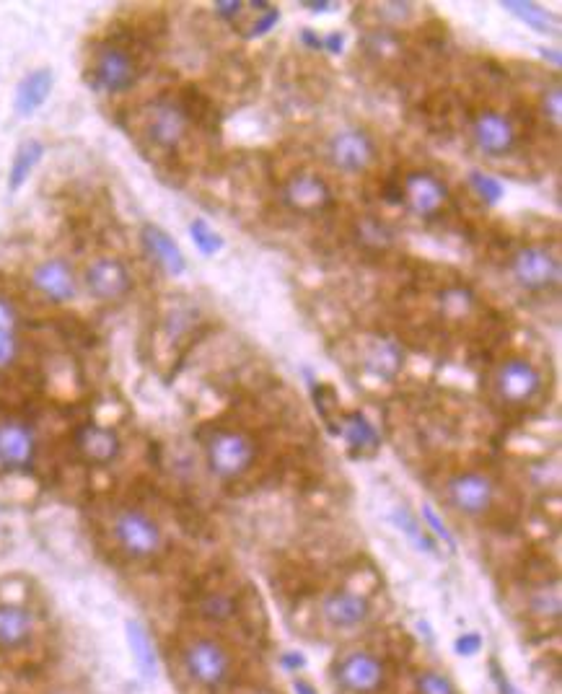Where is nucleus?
<instances>
[{
	"label": "nucleus",
	"instance_id": "obj_26",
	"mask_svg": "<svg viewBox=\"0 0 562 694\" xmlns=\"http://www.w3.org/2000/svg\"><path fill=\"white\" fill-rule=\"evenodd\" d=\"M503 11H508L511 16H516L518 21H524L526 26H531L534 32L539 34H552L555 37L560 32V24H557V16L547 8L531 3V0H503L500 3Z\"/></svg>",
	"mask_w": 562,
	"mask_h": 694
},
{
	"label": "nucleus",
	"instance_id": "obj_12",
	"mask_svg": "<svg viewBox=\"0 0 562 694\" xmlns=\"http://www.w3.org/2000/svg\"><path fill=\"white\" fill-rule=\"evenodd\" d=\"M187 127H190V122H187L177 101H156L148 109L146 135L161 151H177L179 143L187 135Z\"/></svg>",
	"mask_w": 562,
	"mask_h": 694
},
{
	"label": "nucleus",
	"instance_id": "obj_32",
	"mask_svg": "<svg viewBox=\"0 0 562 694\" xmlns=\"http://www.w3.org/2000/svg\"><path fill=\"white\" fill-rule=\"evenodd\" d=\"M280 21V11L272 3H267L265 8H259L257 16H254L252 21H249L247 26H241V34L247 39H257V37H265L267 32H272V26Z\"/></svg>",
	"mask_w": 562,
	"mask_h": 694
},
{
	"label": "nucleus",
	"instance_id": "obj_47",
	"mask_svg": "<svg viewBox=\"0 0 562 694\" xmlns=\"http://www.w3.org/2000/svg\"><path fill=\"white\" fill-rule=\"evenodd\" d=\"M293 689H296V694H319L316 692V687L311 682H306V679H293Z\"/></svg>",
	"mask_w": 562,
	"mask_h": 694
},
{
	"label": "nucleus",
	"instance_id": "obj_38",
	"mask_svg": "<svg viewBox=\"0 0 562 694\" xmlns=\"http://www.w3.org/2000/svg\"><path fill=\"white\" fill-rule=\"evenodd\" d=\"M19 355V342L13 332H0V371H6Z\"/></svg>",
	"mask_w": 562,
	"mask_h": 694
},
{
	"label": "nucleus",
	"instance_id": "obj_22",
	"mask_svg": "<svg viewBox=\"0 0 562 694\" xmlns=\"http://www.w3.org/2000/svg\"><path fill=\"white\" fill-rule=\"evenodd\" d=\"M52 86H55V76H52L50 68H37L32 70L29 76L21 78L19 89H16V99H13L16 114L32 117V114L50 99Z\"/></svg>",
	"mask_w": 562,
	"mask_h": 694
},
{
	"label": "nucleus",
	"instance_id": "obj_39",
	"mask_svg": "<svg viewBox=\"0 0 562 694\" xmlns=\"http://www.w3.org/2000/svg\"><path fill=\"white\" fill-rule=\"evenodd\" d=\"M542 109H544V117H550L552 122H560V114H562V94H560V86H552L550 91H544V99H542Z\"/></svg>",
	"mask_w": 562,
	"mask_h": 694
},
{
	"label": "nucleus",
	"instance_id": "obj_31",
	"mask_svg": "<svg viewBox=\"0 0 562 694\" xmlns=\"http://www.w3.org/2000/svg\"><path fill=\"white\" fill-rule=\"evenodd\" d=\"M197 609H200V617H205L208 622H228L236 614V604L228 594L203 596Z\"/></svg>",
	"mask_w": 562,
	"mask_h": 694
},
{
	"label": "nucleus",
	"instance_id": "obj_27",
	"mask_svg": "<svg viewBox=\"0 0 562 694\" xmlns=\"http://www.w3.org/2000/svg\"><path fill=\"white\" fill-rule=\"evenodd\" d=\"M42 156H45V146H42L39 140H24L19 146V151H16V156H13L11 171H8V190L19 192L26 179H29V174L37 169Z\"/></svg>",
	"mask_w": 562,
	"mask_h": 694
},
{
	"label": "nucleus",
	"instance_id": "obj_11",
	"mask_svg": "<svg viewBox=\"0 0 562 694\" xmlns=\"http://www.w3.org/2000/svg\"><path fill=\"white\" fill-rule=\"evenodd\" d=\"M472 138L485 156H506L516 148L518 133L508 114L495 109H482L472 120Z\"/></svg>",
	"mask_w": 562,
	"mask_h": 694
},
{
	"label": "nucleus",
	"instance_id": "obj_17",
	"mask_svg": "<svg viewBox=\"0 0 562 694\" xmlns=\"http://www.w3.org/2000/svg\"><path fill=\"white\" fill-rule=\"evenodd\" d=\"M76 448L83 461H89L94 467H107L120 456L122 441L107 425L86 423L76 430Z\"/></svg>",
	"mask_w": 562,
	"mask_h": 694
},
{
	"label": "nucleus",
	"instance_id": "obj_9",
	"mask_svg": "<svg viewBox=\"0 0 562 694\" xmlns=\"http://www.w3.org/2000/svg\"><path fill=\"white\" fill-rule=\"evenodd\" d=\"M283 202L293 213L322 215L335 205L332 187L314 171H296L283 184Z\"/></svg>",
	"mask_w": 562,
	"mask_h": 694
},
{
	"label": "nucleus",
	"instance_id": "obj_48",
	"mask_svg": "<svg viewBox=\"0 0 562 694\" xmlns=\"http://www.w3.org/2000/svg\"><path fill=\"white\" fill-rule=\"evenodd\" d=\"M539 52H542V57H544V60H547V57H550L552 63H555V65H560V55H557V50H547V47H539Z\"/></svg>",
	"mask_w": 562,
	"mask_h": 694
},
{
	"label": "nucleus",
	"instance_id": "obj_19",
	"mask_svg": "<svg viewBox=\"0 0 562 694\" xmlns=\"http://www.w3.org/2000/svg\"><path fill=\"white\" fill-rule=\"evenodd\" d=\"M32 283L39 293L55 303H65L76 298V278L63 259H47L42 265L34 267Z\"/></svg>",
	"mask_w": 562,
	"mask_h": 694
},
{
	"label": "nucleus",
	"instance_id": "obj_20",
	"mask_svg": "<svg viewBox=\"0 0 562 694\" xmlns=\"http://www.w3.org/2000/svg\"><path fill=\"white\" fill-rule=\"evenodd\" d=\"M405 366V350L389 337H373L363 347V368L373 379L394 381Z\"/></svg>",
	"mask_w": 562,
	"mask_h": 694
},
{
	"label": "nucleus",
	"instance_id": "obj_44",
	"mask_svg": "<svg viewBox=\"0 0 562 694\" xmlns=\"http://www.w3.org/2000/svg\"><path fill=\"white\" fill-rule=\"evenodd\" d=\"M301 6L309 8L311 13H329V11H335L337 3H332V0H304Z\"/></svg>",
	"mask_w": 562,
	"mask_h": 694
},
{
	"label": "nucleus",
	"instance_id": "obj_10",
	"mask_svg": "<svg viewBox=\"0 0 562 694\" xmlns=\"http://www.w3.org/2000/svg\"><path fill=\"white\" fill-rule=\"evenodd\" d=\"M335 682L350 694H373L384 687L386 666L368 650H355L337 663Z\"/></svg>",
	"mask_w": 562,
	"mask_h": 694
},
{
	"label": "nucleus",
	"instance_id": "obj_46",
	"mask_svg": "<svg viewBox=\"0 0 562 694\" xmlns=\"http://www.w3.org/2000/svg\"><path fill=\"white\" fill-rule=\"evenodd\" d=\"M301 42H304V45L314 52L322 50V37H319L314 29H304V32H301Z\"/></svg>",
	"mask_w": 562,
	"mask_h": 694
},
{
	"label": "nucleus",
	"instance_id": "obj_36",
	"mask_svg": "<svg viewBox=\"0 0 562 694\" xmlns=\"http://www.w3.org/2000/svg\"><path fill=\"white\" fill-rule=\"evenodd\" d=\"M360 239H366L368 244H373V247H386V244H392V234H389V231L376 221H366L363 226H360Z\"/></svg>",
	"mask_w": 562,
	"mask_h": 694
},
{
	"label": "nucleus",
	"instance_id": "obj_15",
	"mask_svg": "<svg viewBox=\"0 0 562 694\" xmlns=\"http://www.w3.org/2000/svg\"><path fill=\"white\" fill-rule=\"evenodd\" d=\"M83 280H86V288H89L91 296L99 298V301H117L133 288V278H130L127 267L114 257L94 259L86 267V278Z\"/></svg>",
	"mask_w": 562,
	"mask_h": 694
},
{
	"label": "nucleus",
	"instance_id": "obj_2",
	"mask_svg": "<svg viewBox=\"0 0 562 694\" xmlns=\"http://www.w3.org/2000/svg\"><path fill=\"white\" fill-rule=\"evenodd\" d=\"M112 534L122 552L135 557V560L153 557L161 549V544H164L161 526L148 513L138 511V508H122L112 521Z\"/></svg>",
	"mask_w": 562,
	"mask_h": 694
},
{
	"label": "nucleus",
	"instance_id": "obj_3",
	"mask_svg": "<svg viewBox=\"0 0 562 694\" xmlns=\"http://www.w3.org/2000/svg\"><path fill=\"white\" fill-rule=\"evenodd\" d=\"M140 78V65L135 52L125 45H104L94 55L91 65V83L94 89L107 91V94H122L133 89Z\"/></svg>",
	"mask_w": 562,
	"mask_h": 694
},
{
	"label": "nucleus",
	"instance_id": "obj_42",
	"mask_svg": "<svg viewBox=\"0 0 562 694\" xmlns=\"http://www.w3.org/2000/svg\"><path fill=\"white\" fill-rule=\"evenodd\" d=\"M13 327H16V309L0 296V332H13Z\"/></svg>",
	"mask_w": 562,
	"mask_h": 694
},
{
	"label": "nucleus",
	"instance_id": "obj_14",
	"mask_svg": "<svg viewBox=\"0 0 562 694\" xmlns=\"http://www.w3.org/2000/svg\"><path fill=\"white\" fill-rule=\"evenodd\" d=\"M37 456V438L34 430L21 420H3L0 423V467L6 469H32Z\"/></svg>",
	"mask_w": 562,
	"mask_h": 694
},
{
	"label": "nucleus",
	"instance_id": "obj_45",
	"mask_svg": "<svg viewBox=\"0 0 562 694\" xmlns=\"http://www.w3.org/2000/svg\"><path fill=\"white\" fill-rule=\"evenodd\" d=\"M280 663H283L288 671H298L306 666V658L301 656V653H285V656L280 658Z\"/></svg>",
	"mask_w": 562,
	"mask_h": 694
},
{
	"label": "nucleus",
	"instance_id": "obj_21",
	"mask_svg": "<svg viewBox=\"0 0 562 694\" xmlns=\"http://www.w3.org/2000/svg\"><path fill=\"white\" fill-rule=\"evenodd\" d=\"M34 614L24 604H0V650H19L32 643Z\"/></svg>",
	"mask_w": 562,
	"mask_h": 694
},
{
	"label": "nucleus",
	"instance_id": "obj_5",
	"mask_svg": "<svg viewBox=\"0 0 562 694\" xmlns=\"http://www.w3.org/2000/svg\"><path fill=\"white\" fill-rule=\"evenodd\" d=\"M184 669L200 687L218 689L231 676V656L215 640H192L182 653Z\"/></svg>",
	"mask_w": 562,
	"mask_h": 694
},
{
	"label": "nucleus",
	"instance_id": "obj_43",
	"mask_svg": "<svg viewBox=\"0 0 562 694\" xmlns=\"http://www.w3.org/2000/svg\"><path fill=\"white\" fill-rule=\"evenodd\" d=\"M342 45H345V34L329 32L322 37V50L329 52V55H340Z\"/></svg>",
	"mask_w": 562,
	"mask_h": 694
},
{
	"label": "nucleus",
	"instance_id": "obj_16",
	"mask_svg": "<svg viewBox=\"0 0 562 694\" xmlns=\"http://www.w3.org/2000/svg\"><path fill=\"white\" fill-rule=\"evenodd\" d=\"M322 617L335 630H353L371 617V601L350 588H340L322 601Z\"/></svg>",
	"mask_w": 562,
	"mask_h": 694
},
{
	"label": "nucleus",
	"instance_id": "obj_24",
	"mask_svg": "<svg viewBox=\"0 0 562 694\" xmlns=\"http://www.w3.org/2000/svg\"><path fill=\"white\" fill-rule=\"evenodd\" d=\"M337 433H342L345 436V441L350 443V448H355V451H376L379 448V433H376V428L371 425V420H368L366 415L360 410H350V412H342L340 415V430Z\"/></svg>",
	"mask_w": 562,
	"mask_h": 694
},
{
	"label": "nucleus",
	"instance_id": "obj_40",
	"mask_svg": "<svg viewBox=\"0 0 562 694\" xmlns=\"http://www.w3.org/2000/svg\"><path fill=\"white\" fill-rule=\"evenodd\" d=\"M213 8L223 21H228V24H236V19L241 16V8H244V3H241V0H218Z\"/></svg>",
	"mask_w": 562,
	"mask_h": 694
},
{
	"label": "nucleus",
	"instance_id": "obj_23",
	"mask_svg": "<svg viewBox=\"0 0 562 694\" xmlns=\"http://www.w3.org/2000/svg\"><path fill=\"white\" fill-rule=\"evenodd\" d=\"M177 104L184 112V117H187V122L203 127V130H210V133L218 130V109H215V101L208 94H203L195 86H187Z\"/></svg>",
	"mask_w": 562,
	"mask_h": 694
},
{
	"label": "nucleus",
	"instance_id": "obj_4",
	"mask_svg": "<svg viewBox=\"0 0 562 694\" xmlns=\"http://www.w3.org/2000/svg\"><path fill=\"white\" fill-rule=\"evenodd\" d=\"M511 272L516 283L529 293H544L560 283V262L547 247H521L511 257Z\"/></svg>",
	"mask_w": 562,
	"mask_h": 694
},
{
	"label": "nucleus",
	"instance_id": "obj_7",
	"mask_svg": "<svg viewBox=\"0 0 562 694\" xmlns=\"http://www.w3.org/2000/svg\"><path fill=\"white\" fill-rule=\"evenodd\" d=\"M449 200V187L433 171H410L402 179V202L423 221L438 218L446 210Z\"/></svg>",
	"mask_w": 562,
	"mask_h": 694
},
{
	"label": "nucleus",
	"instance_id": "obj_34",
	"mask_svg": "<svg viewBox=\"0 0 562 694\" xmlns=\"http://www.w3.org/2000/svg\"><path fill=\"white\" fill-rule=\"evenodd\" d=\"M423 521H425V529H430V537L441 539V542L449 547V552H456L454 534L446 529V524H443L441 518H438V513L433 511L430 505H423Z\"/></svg>",
	"mask_w": 562,
	"mask_h": 694
},
{
	"label": "nucleus",
	"instance_id": "obj_37",
	"mask_svg": "<svg viewBox=\"0 0 562 694\" xmlns=\"http://www.w3.org/2000/svg\"><path fill=\"white\" fill-rule=\"evenodd\" d=\"M490 676H493V684L498 689V694H521V689L508 679L506 669L500 666L498 658H490Z\"/></svg>",
	"mask_w": 562,
	"mask_h": 694
},
{
	"label": "nucleus",
	"instance_id": "obj_29",
	"mask_svg": "<svg viewBox=\"0 0 562 694\" xmlns=\"http://www.w3.org/2000/svg\"><path fill=\"white\" fill-rule=\"evenodd\" d=\"M469 187H472L474 195L480 197L485 205H495V202H500V197L506 195V187H503V182L498 177L477 169L469 171Z\"/></svg>",
	"mask_w": 562,
	"mask_h": 694
},
{
	"label": "nucleus",
	"instance_id": "obj_41",
	"mask_svg": "<svg viewBox=\"0 0 562 694\" xmlns=\"http://www.w3.org/2000/svg\"><path fill=\"white\" fill-rule=\"evenodd\" d=\"M534 612L537 614H550V617H557L560 614V596L555 594V591H550V594H539V601H534Z\"/></svg>",
	"mask_w": 562,
	"mask_h": 694
},
{
	"label": "nucleus",
	"instance_id": "obj_25",
	"mask_svg": "<svg viewBox=\"0 0 562 694\" xmlns=\"http://www.w3.org/2000/svg\"><path fill=\"white\" fill-rule=\"evenodd\" d=\"M389 521H392V526L399 531V534H405L407 542H410L417 552H425V555H433V557L438 555V542L430 537V531L417 521L415 513L407 511L405 505L392 508Z\"/></svg>",
	"mask_w": 562,
	"mask_h": 694
},
{
	"label": "nucleus",
	"instance_id": "obj_8",
	"mask_svg": "<svg viewBox=\"0 0 562 694\" xmlns=\"http://www.w3.org/2000/svg\"><path fill=\"white\" fill-rule=\"evenodd\" d=\"M327 161L342 174H363L376 161V143L360 127H348L327 143Z\"/></svg>",
	"mask_w": 562,
	"mask_h": 694
},
{
	"label": "nucleus",
	"instance_id": "obj_35",
	"mask_svg": "<svg viewBox=\"0 0 562 694\" xmlns=\"http://www.w3.org/2000/svg\"><path fill=\"white\" fill-rule=\"evenodd\" d=\"M482 650V635L480 632H461L454 640V653L461 658H472Z\"/></svg>",
	"mask_w": 562,
	"mask_h": 694
},
{
	"label": "nucleus",
	"instance_id": "obj_30",
	"mask_svg": "<svg viewBox=\"0 0 562 694\" xmlns=\"http://www.w3.org/2000/svg\"><path fill=\"white\" fill-rule=\"evenodd\" d=\"M190 236L192 241H195V247L200 249V254H205V257H213V254H218L223 249L221 234H218L208 221H203V218H195V221L190 223Z\"/></svg>",
	"mask_w": 562,
	"mask_h": 694
},
{
	"label": "nucleus",
	"instance_id": "obj_1",
	"mask_svg": "<svg viewBox=\"0 0 562 694\" xmlns=\"http://www.w3.org/2000/svg\"><path fill=\"white\" fill-rule=\"evenodd\" d=\"M257 456V446L252 438L241 430L221 428L213 430L205 438V459L208 469L218 480H239L241 474H247Z\"/></svg>",
	"mask_w": 562,
	"mask_h": 694
},
{
	"label": "nucleus",
	"instance_id": "obj_33",
	"mask_svg": "<svg viewBox=\"0 0 562 694\" xmlns=\"http://www.w3.org/2000/svg\"><path fill=\"white\" fill-rule=\"evenodd\" d=\"M415 689L417 694H456L449 676L438 674V671H420L415 679Z\"/></svg>",
	"mask_w": 562,
	"mask_h": 694
},
{
	"label": "nucleus",
	"instance_id": "obj_18",
	"mask_svg": "<svg viewBox=\"0 0 562 694\" xmlns=\"http://www.w3.org/2000/svg\"><path fill=\"white\" fill-rule=\"evenodd\" d=\"M140 241H143V249L148 252V257L156 262L166 275L171 278H179L187 270V259H184V252L179 249V244L166 234L164 228L153 226V223H146L143 231H140Z\"/></svg>",
	"mask_w": 562,
	"mask_h": 694
},
{
	"label": "nucleus",
	"instance_id": "obj_28",
	"mask_svg": "<svg viewBox=\"0 0 562 694\" xmlns=\"http://www.w3.org/2000/svg\"><path fill=\"white\" fill-rule=\"evenodd\" d=\"M127 643H130V650H133L135 663L143 676H156L158 671V661H156V648H153V640L148 635V630L140 622L130 619L127 622Z\"/></svg>",
	"mask_w": 562,
	"mask_h": 694
},
{
	"label": "nucleus",
	"instance_id": "obj_13",
	"mask_svg": "<svg viewBox=\"0 0 562 694\" xmlns=\"http://www.w3.org/2000/svg\"><path fill=\"white\" fill-rule=\"evenodd\" d=\"M495 487L490 477L480 472H459L449 480V500L456 511L467 516H482L493 505Z\"/></svg>",
	"mask_w": 562,
	"mask_h": 694
},
{
	"label": "nucleus",
	"instance_id": "obj_6",
	"mask_svg": "<svg viewBox=\"0 0 562 694\" xmlns=\"http://www.w3.org/2000/svg\"><path fill=\"white\" fill-rule=\"evenodd\" d=\"M542 386V373L526 358L503 360L495 371V392L503 402L516 404V407L534 402L542 392Z\"/></svg>",
	"mask_w": 562,
	"mask_h": 694
}]
</instances>
